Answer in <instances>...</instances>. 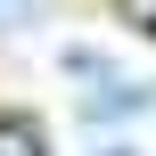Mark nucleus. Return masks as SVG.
<instances>
[{
	"label": "nucleus",
	"instance_id": "5",
	"mask_svg": "<svg viewBox=\"0 0 156 156\" xmlns=\"http://www.w3.org/2000/svg\"><path fill=\"white\" fill-rule=\"evenodd\" d=\"M107 156H132V148H107Z\"/></svg>",
	"mask_w": 156,
	"mask_h": 156
},
{
	"label": "nucleus",
	"instance_id": "6",
	"mask_svg": "<svg viewBox=\"0 0 156 156\" xmlns=\"http://www.w3.org/2000/svg\"><path fill=\"white\" fill-rule=\"evenodd\" d=\"M148 33H156V8H148Z\"/></svg>",
	"mask_w": 156,
	"mask_h": 156
},
{
	"label": "nucleus",
	"instance_id": "2",
	"mask_svg": "<svg viewBox=\"0 0 156 156\" xmlns=\"http://www.w3.org/2000/svg\"><path fill=\"white\" fill-rule=\"evenodd\" d=\"M0 156H49V148H41V132H33V123L0 115Z\"/></svg>",
	"mask_w": 156,
	"mask_h": 156
},
{
	"label": "nucleus",
	"instance_id": "4",
	"mask_svg": "<svg viewBox=\"0 0 156 156\" xmlns=\"http://www.w3.org/2000/svg\"><path fill=\"white\" fill-rule=\"evenodd\" d=\"M33 16V0H0V25H25Z\"/></svg>",
	"mask_w": 156,
	"mask_h": 156
},
{
	"label": "nucleus",
	"instance_id": "1",
	"mask_svg": "<svg viewBox=\"0 0 156 156\" xmlns=\"http://www.w3.org/2000/svg\"><path fill=\"white\" fill-rule=\"evenodd\" d=\"M140 107H148V90H132V82H107V90L90 99V132H99V123H123V115H140Z\"/></svg>",
	"mask_w": 156,
	"mask_h": 156
},
{
	"label": "nucleus",
	"instance_id": "3",
	"mask_svg": "<svg viewBox=\"0 0 156 156\" xmlns=\"http://www.w3.org/2000/svg\"><path fill=\"white\" fill-rule=\"evenodd\" d=\"M66 74H74V82H107V58H99V49H82V41H74V49H66Z\"/></svg>",
	"mask_w": 156,
	"mask_h": 156
}]
</instances>
